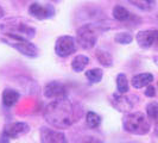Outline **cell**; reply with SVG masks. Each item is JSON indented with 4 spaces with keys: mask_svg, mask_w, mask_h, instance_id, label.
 <instances>
[{
    "mask_svg": "<svg viewBox=\"0 0 158 143\" xmlns=\"http://www.w3.org/2000/svg\"><path fill=\"white\" fill-rule=\"evenodd\" d=\"M0 143H10V138H8L6 135H1V137H0Z\"/></svg>",
    "mask_w": 158,
    "mask_h": 143,
    "instance_id": "27",
    "label": "cell"
},
{
    "mask_svg": "<svg viewBox=\"0 0 158 143\" xmlns=\"http://www.w3.org/2000/svg\"><path fill=\"white\" fill-rule=\"evenodd\" d=\"M145 95L149 97V98H152L156 95V88L153 87L152 85H149L146 86V89H145Z\"/></svg>",
    "mask_w": 158,
    "mask_h": 143,
    "instance_id": "26",
    "label": "cell"
},
{
    "mask_svg": "<svg viewBox=\"0 0 158 143\" xmlns=\"http://www.w3.org/2000/svg\"><path fill=\"white\" fill-rule=\"evenodd\" d=\"M76 51V41L71 36H61L56 40L55 53L60 57H67Z\"/></svg>",
    "mask_w": 158,
    "mask_h": 143,
    "instance_id": "6",
    "label": "cell"
},
{
    "mask_svg": "<svg viewBox=\"0 0 158 143\" xmlns=\"http://www.w3.org/2000/svg\"><path fill=\"white\" fill-rule=\"evenodd\" d=\"M137 43L140 48L149 49L158 43V30L150 29V30H143L139 31L135 36Z\"/></svg>",
    "mask_w": 158,
    "mask_h": 143,
    "instance_id": "8",
    "label": "cell"
},
{
    "mask_svg": "<svg viewBox=\"0 0 158 143\" xmlns=\"http://www.w3.org/2000/svg\"><path fill=\"white\" fill-rule=\"evenodd\" d=\"M29 13L33 18L44 20L50 19L55 16V7L51 4H40V2H33L29 7Z\"/></svg>",
    "mask_w": 158,
    "mask_h": 143,
    "instance_id": "7",
    "label": "cell"
},
{
    "mask_svg": "<svg viewBox=\"0 0 158 143\" xmlns=\"http://www.w3.org/2000/svg\"><path fill=\"white\" fill-rule=\"evenodd\" d=\"M30 130V127L27 123L24 122H15V123H10L4 129V135H6L8 138H19L27 134Z\"/></svg>",
    "mask_w": 158,
    "mask_h": 143,
    "instance_id": "10",
    "label": "cell"
},
{
    "mask_svg": "<svg viewBox=\"0 0 158 143\" xmlns=\"http://www.w3.org/2000/svg\"><path fill=\"white\" fill-rule=\"evenodd\" d=\"M128 2L132 4L137 8L142 11H146V12L152 11L156 6V0H128Z\"/></svg>",
    "mask_w": 158,
    "mask_h": 143,
    "instance_id": "17",
    "label": "cell"
},
{
    "mask_svg": "<svg viewBox=\"0 0 158 143\" xmlns=\"http://www.w3.org/2000/svg\"><path fill=\"white\" fill-rule=\"evenodd\" d=\"M4 17V10H2V7L0 6V19Z\"/></svg>",
    "mask_w": 158,
    "mask_h": 143,
    "instance_id": "28",
    "label": "cell"
},
{
    "mask_svg": "<svg viewBox=\"0 0 158 143\" xmlns=\"http://www.w3.org/2000/svg\"><path fill=\"white\" fill-rule=\"evenodd\" d=\"M156 135H157V137H158V128L156 129Z\"/></svg>",
    "mask_w": 158,
    "mask_h": 143,
    "instance_id": "30",
    "label": "cell"
},
{
    "mask_svg": "<svg viewBox=\"0 0 158 143\" xmlns=\"http://www.w3.org/2000/svg\"><path fill=\"white\" fill-rule=\"evenodd\" d=\"M88 64H89V57H88V56L77 55V56H75V58H74L73 62H71V68H73L74 72L80 73V72L83 71Z\"/></svg>",
    "mask_w": 158,
    "mask_h": 143,
    "instance_id": "16",
    "label": "cell"
},
{
    "mask_svg": "<svg viewBox=\"0 0 158 143\" xmlns=\"http://www.w3.org/2000/svg\"><path fill=\"white\" fill-rule=\"evenodd\" d=\"M111 104L119 112H130L135 106V103L132 102V97H126L120 93H114L112 95Z\"/></svg>",
    "mask_w": 158,
    "mask_h": 143,
    "instance_id": "11",
    "label": "cell"
},
{
    "mask_svg": "<svg viewBox=\"0 0 158 143\" xmlns=\"http://www.w3.org/2000/svg\"><path fill=\"white\" fill-rule=\"evenodd\" d=\"M86 123H87V125L89 128L95 129V128H98L101 124V117L96 112L89 111L86 115Z\"/></svg>",
    "mask_w": 158,
    "mask_h": 143,
    "instance_id": "22",
    "label": "cell"
},
{
    "mask_svg": "<svg viewBox=\"0 0 158 143\" xmlns=\"http://www.w3.org/2000/svg\"><path fill=\"white\" fill-rule=\"evenodd\" d=\"M114 41H115L117 43H119V44L126 46V44L132 43L133 37H132V35L128 33V32H118V33L114 36Z\"/></svg>",
    "mask_w": 158,
    "mask_h": 143,
    "instance_id": "24",
    "label": "cell"
},
{
    "mask_svg": "<svg viewBox=\"0 0 158 143\" xmlns=\"http://www.w3.org/2000/svg\"><path fill=\"white\" fill-rule=\"evenodd\" d=\"M0 31L8 36L10 38H16V40L30 41L36 35L35 28L24 23L22 19H17V18L8 19L2 24H0Z\"/></svg>",
    "mask_w": 158,
    "mask_h": 143,
    "instance_id": "2",
    "label": "cell"
},
{
    "mask_svg": "<svg viewBox=\"0 0 158 143\" xmlns=\"http://www.w3.org/2000/svg\"><path fill=\"white\" fill-rule=\"evenodd\" d=\"M123 128L132 135H146L151 129L148 117L142 112H131L124 116Z\"/></svg>",
    "mask_w": 158,
    "mask_h": 143,
    "instance_id": "3",
    "label": "cell"
},
{
    "mask_svg": "<svg viewBox=\"0 0 158 143\" xmlns=\"http://www.w3.org/2000/svg\"><path fill=\"white\" fill-rule=\"evenodd\" d=\"M117 89H118V93L120 94H125L128 91V80H127L126 75L120 73L117 76Z\"/></svg>",
    "mask_w": 158,
    "mask_h": 143,
    "instance_id": "20",
    "label": "cell"
},
{
    "mask_svg": "<svg viewBox=\"0 0 158 143\" xmlns=\"http://www.w3.org/2000/svg\"><path fill=\"white\" fill-rule=\"evenodd\" d=\"M152 81H153V75L151 73H142V74L135 75L131 82L135 88H144L151 85Z\"/></svg>",
    "mask_w": 158,
    "mask_h": 143,
    "instance_id": "13",
    "label": "cell"
},
{
    "mask_svg": "<svg viewBox=\"0 0 158 143\" xmlns=\"http://www.w3.org/2000/svg\"><path fill=\"white\" fill-rule=\"evenodd\" d=\"M153 61H155V63L158 66V56H155V57H153Z\"/></svg>",
    "mask_w": 158,
    "mask_h": 143,
    "instance_id": "29",
    "label": "cell"
},
{
    "mask_svg": "<svg viewBox=\"0 0 158 143\" xmlns=\"http://www.w3.org/2000/svg\"><path fill=\"white\" fill-rule=\"evenodd\" d=\"M1 41L7 44L13 49H16L17 51H19L22 55L27 56V57H36L38 55V49L37 47L31 43L30 41L26 40H16V38H1Z\"/></svg>",
    "mask_w": 158,
    "mask_h": 143,
    "instance_id": "5",
    "label": "cell"
},
{
    "mask_svg": "<svg viewBox=\"0 0 158 143\" xmlns=\"http://www.w3.org/2000/svg\"><path fill=\"white\" fill-rule=\"evenodd\" d=\"M76 143H103V142L101 140L94 137V136H83V137H80L79 140L76 141Z\"/></svg>",
    "mask_w": 158,
    "mask_h": 143,
    "instance_id": "25",
    "label": "cell"
},
{
    "mask_svg": "<svg viewBox=\"0 0 158 143\" xmlns=\"http://www.w3.org/2000/svg\"><path fill=\"white\" fill-rule=\"evenodd\" d=\"M17 84L24 89L25 93H29V94H33L38 91V85L36 84V81H33L30 78H26V76H18L17 78Z\"/></svg>",
    "mask_w": 158,
    "mask_h": 143,
    "instance_id": "14",
    "label": "cell"
},
{
    "mask_svg": "<svg viewBox=\"0 0 158 143\" xmlns=\"http://www.w3.org/2000/svg\"><path fill=\"white\" fill-rule=\"evenodd\" d=\"M146 115L149 119L155 122L156 124L158 123V102H151L146 106Z\"/></svg>",
    "mask_w": 158,
    "mask_h": 143,
    "instance_id": "23",
    "label": "cell"
},
{
    "mask_svg": "<svg viewBox=\"0 0 158 143\" xmlns=\"http://www.w3.org/2000/svg\"><path fill=\"white\" fill-rule=\"evenodd\" d=\"M103 72L100 68H93L86 72V78H87L92 84H98L102 79Z\"/></svg>",
    "mask_w": 158,
    "mask_h": 143,
    "instance_id": "21",
    "label": "cell"
},
{
    "mask_svg": "<svg viewBox=\"0 0 158 143\" xmlns=\"http://www.w3.org/2000/svg\"><path fill=\"white\" fill-rule=\"evenodd\" d=\"M67 95V89L63 84L58 81H51L44 87V97L48 99H62Z\"/></svg>",
    "mask_w": 158,
    "mask_h": 143,
    "instance_id": "12",
    "label": "cell"
},
{
    "mask_svg": "<svg viewBox=\"0 0 158 143\" xmlns=\"http://www.w3.org/2000/svg\"><path fill=\"white\" fill-rule=\"evenodd\" d=\"M113 17H114V19H117L119 22H126L131 18V13L124 6L117 5L113 8Z\"/></svg>",
    "mask_w": 158,
    "mask_h": 143,
    "instance_id": "19",
    "label": "cell"
},
{
    "mask_svg": "<svg viewBox=\"0 0 158 143\" xmlns=\"http://www.w3.org/2000/svg\"><path fill=\"white\" fill-rule=\"evenodd\" d=\"M44 118L48 123L57 129H65L76 122L75 109L67 98L56 99L44 110Z\"/></svg>",
    "mask_w": 158,
    "mask_h": 143,
    "instance_id": "1",
    "label": "cell"
},
{
    "mask_svg": "<svg viewBox=\"0 0 158 143\" xmlns=\"http://www.w3.org/2000/svg\"><path fill=\"white\" fill-rule=\"evenodd\" d=\"M19 92H17L16 89L12 88H5L2 92V103L7 107H12L13 105H16L18 99H19Z\"/></svg>",
    "mask_w": 158,
    "mask_h": 143,
    "instance_id": "15",
    "label": "cell"
},
{
    "mask_svg": "<svg viewBox=\"0 0 158 143\" xmlns=\"http://www.w3.org/2000/svg\"><path fill=\"white\" fill-rule=\"evenodd\" d=\"M95 54H96L98 61L102 64L103 67H112L113 66V57L108 51L102 50V49H98Z\"/></svg>",
    "mask_w": 158,
    "mask_h": 143,
    "instance_id": "18",
    "label": "cell"
},
{
    "mask_svg": "<svg viewBox=\"0 0 158 143\" xmlns=\"http://www.w3.org/2000/svg\"><path fill=\"white\" fill-rule=\"evenodd\" d=\"M98 41V28L93 24L81 26L76 33V42L83 49H92Z\"/></svg>",
    "mask_w": 158,
    "mask_h": 143,
    "instance_id": "4",
    "label": "cell"
},
{
    "mask_svg": "<svg viewBox=\"0 0 158 143\" xmlns=\"http://www.w3.org/2000/svg\"><path fill=\"white\" fill-rule=\"evenodd\" d=\"M40 142L42 143H69L63 132L49 128H40Z\"/></svg>",
    "mask_w": 158,
    "mask_h": 143,
    "instance_id": "9",
    "label": "cell"
}]
</instances>
